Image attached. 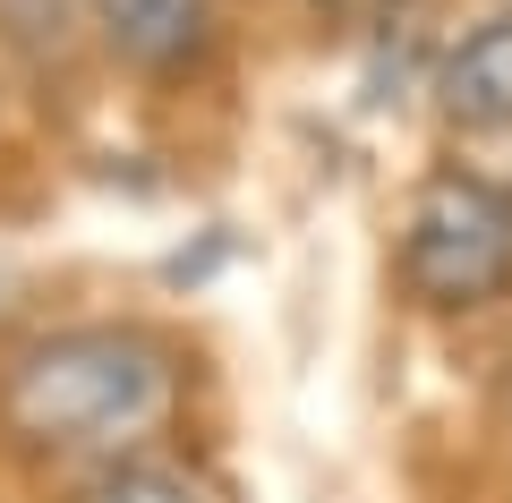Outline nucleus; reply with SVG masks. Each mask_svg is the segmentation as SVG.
<instances>
[{"instance_id":"nucleus-5","label":"nucleus","mask_w":512,"mask_h":503,"mask_svg":"<svg viewBox=\"0 0 512 503\" xmlns=\"http://www.w3.org/2000/svg\"><path fill=\"white\" fill-rule=\"evenodd\" d=\"M77 503H214V495H205L197 469L163 461V452H120L77 486Z\"/></svg>"},{"instance_id":"nucleus-4","label":"nucleus","mask_w":512,"mask_h":503,"mask_svg":"<svg viewBox=\"0 0 512 503\" xmlns=\"http://www.w3.org/2000/svg\"><path fill=\"white\" fill-rule=\"evenodd\" d=\"M436 111L461 137H504L512 128V9L478 18L436 69Z\"/></svg>"},{"instance_id":"nucleus-3","label":"nucleus","mask_w":512,"mask_h":503,"mask_svg":"<svg viewBox=\"0 0 512 503\" xmlns=\"http://www.w3.org/2000/svg\"><path fill=\"white\" fill-rule=\"evenodd\" d=\"M86 26L146 77H188L214 52V0H86Z\"/></svg>"},{"instance_id":"nucleus-6","label":"nucleus","mask_w":512,"mask_h":503,"mask_svg":"<svg viewBox=\"0 0 512 503\" xmlns=\"http://www.w3.org/2000/svg\"><path fill=\"white\" fill-rule=\"evenodd\" d=\"M316 9H342V0H316Z\"/></svg>"},{"instance_id":"nucleus-1","label":"nucleus","mask_w":512,"mask_h":503,"mask_svg":"<svg viewBox=\"0 0 512 503\" xmlns=\"http://www.w3.org/2000/svg\"><path fill=\"white\" fill-rule=\"evenodd\" d=\"M171 350L137 324H60L35 333L26 350H9L0 367V427L26 452L52 461H120L137 452V435L171 410Z\"/></svg>"},{"instance_id":"nucleus-7","label":"nucleus","mask_w":512,"mask_h":503,"mask_svg":"<svg viewBox=\"0 0 512 503\" xmlns=\"http://www.w3.org/2000/svg\"><path fill=\"white\" fill-rule=\"evenodd\" d=\"M504 205H512V188H504Z\"/></svg>"},{"instance_id":"nucleus-2","label":"nucleus","mask_w":512,"mask_h":503,"mask_svg":"<svg viewBox=\"0 0 512 503\" xmlns=\"http://www.w3.org/2000/svg\"><path fill=\"white\" fill-rule=\"evenodd\" d=\"M402 290L436 316H470V307L512 290V205L478 171H427L402 222Z\"/></svg>"}]
</instances>
